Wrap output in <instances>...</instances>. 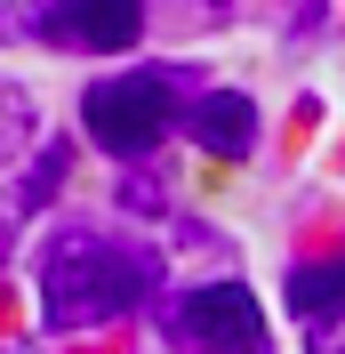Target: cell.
Listing matches in <instances>:
<instances>
[{
    "label": "cell",
    "instance_id": "1",
    "mask_svg": "<svg viewBox=\"0 0 345 354\" xmlns=\"http://www.w3.org/2000/svg\"><path fill=\"white\" fill-rule=\"evenodd\" d=\"M152 290H161L152 250L112 242L97 225H65L41 250V314H48V330H105V322L137 314Z\"/></svg>",
    "mask_w": 345,
    "mask_h": 354
},
{
    "label": "cell",
    "instance_id": "2",
    "mask_svg": "<svg viewBox=\"0 0 345 354\" xmlns=\"http://www.w3.org/2000/svg\"><path fill=\"white\" fill-rule=\"evenodd\" d=\"M177 121H185V105H177L169 73H112V81H97L81 97V129L97 137L105 153H121V161L152 153Z\"/></svg>",
    "mask_w": 345,
    "mask_h": 354
},
{
    "label": "cell",
    "instance_id": "3",
    "mask_svg": "<svg viewBox=\"0 0 345 354\" xmlns=\"http://www.w3.org/2000/svg\"><path fill=\"white\" fill-rule=\"evenodd\" d=\"M161 338L185 354H265V314L241 282H201L185 298H169Z\"/></svg>",
    "mask_w": 345,
    "mask_h": 354
},
{
    "label": "cell",
    "instance_id": "4",
    "mask_svg": "<svg viewBox=\"0 0 345 354\" xmlns=\"http://www.w3.org/2000/svg\"><path fill=\"white\" fill-rule=\"evenodd\" d=\"M41 32L65 48H97V57H112V48H137V32H145V0H48L41 8Z\"/></svg>",
    "mask_w": 345,
    "mask_h": 354
},
{
    "label": "cell",
    "instance_id": "5",
    "mask_svg": "<svg viewBox=\"0 0 345 354\" xmlns=\"http://www.w3.org/2000/svg\"><path fill=\"white\" fill-rule=\"evenodd\" d=\"M185 129L209 145V153H225V161H241L249 145H257V105L241 97V88H209L193 113H185Z\"/></svg>",
    "mask_w": 345,
    "mask_h": 354
},
{
    "label": "cell",
    "instance_id": "6",
    "mask_svg": "<svg viewBox=\"0 0 345 354\" xmlns=\"http://www.w3.org/2000/svg\"><path fill=\"white\" fill-rule=\"evenodd\" d=\"M289 314L322 322V314H345V258H313L289 274Z\"/></svg>",
    "mask_w": 345,
    "mask_h": 354
},
{
    "label": "cell",
    "instance_id": "7",
    "mask_svg": "<svg viewBox=\"0 0 345 354\" xmlns=\"http://www.w3.org/2000/svg\"><path fill=\"white\" fill-rule=\"evenodd\" d=\"M32 129H41V113H32V97H24L17 81H0V169L32 145Z\"/></svg>",
    "mask_w": 345,
    "mask_h": 354
},
{
    "label": "cell",
    "instance_id": "8",
    "mask_svg": "<svg viewBox=\"0 0 345 354\" xmlns=\"http://www.w3.org/2000/svg\"><path fill=\"white\" fill-rule=\"evenodd\" d=\"M57 177H65V145H48V153H41V177L24 185V209H41V201L57 194Z\"/></svg>",
    "mask_w": 345,
    "mask_h": 354
},
{
    "label": "cell",
    "instance_id": "9",
    "mask_svg": "<svg viewBox=\"0 0 345 354\" xmlns=\"http://www.w3.org/2000/svg\"><path fill=\"white\" fill-rule=\"evenodd\" d=\"M305 354H345V314H322V322H305Z\"/></svg>",
    "mask_w": 345,
    "mask_h": 354
},
{
    "label": "cell",
    "instance_id": "10",
    "mask_svg": "<svg viewBox=\"0 0 345 354\" xmlns=\"http://www.w3.org/2000/svg\"><path fill=\"white\" fill-rule=\"evenodd\" d=\"M0 32H41V8H0Z\"/></svg>",
    "mask_w": 345,
    "mask_h": 354
},
{
    "label": "cell",
    "instance_id": "11",
    "mask_svg": "<svg viewBox=\"0 0 345 354\" xmlns=\"http://www.w3.org/2000/svg\"><path fill=\"white\" fill-rule=\"evenodd\" d=\"M0 354H32V346H0Z\"/></svg>",
    "mask_w": 345,
    "mask_h": 354
}]
</instances>
